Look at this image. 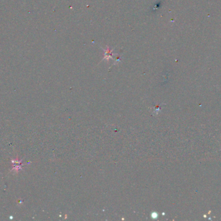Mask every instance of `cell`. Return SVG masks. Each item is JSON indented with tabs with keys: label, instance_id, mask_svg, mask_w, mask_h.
Listing matches in <instances>:
<instances>
[{
	"label": "cell",
	"instance_id": "1",
	"mask_svg": "<svg viewBox=\"0 0 221 221\" xmlns=\"http://www.w3.org/2000/svg\"><path fill=\"white\" fill-rule=\"evenodd\" d=\"M12 163H13V171H14L15 172H18L21 169H22L21 166L23 165L22 164V160L16 158L15 160H12Z\"/></svg>",
	"mask_w": 221,
	"mask_h": 221
}]
</instances>
